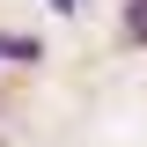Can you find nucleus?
Returning <instances> with one entry per match:
<instances>
[{
    "instance_id": "f257e3e1",
    "label": "nucleus",
    "mask_w": 147,
    "mask_h": 147,
    "mask_svg": "<svg viewBox=\"0 0 147 147\" xmlns=\"http://www.w3.org/2000/svg\"><path fill=\"white\" fill-rule=\"evenodd\" d=\"M0 59H7V66H37V59H44V44H37V37H22V30H0Z\"/></svg>"
},
{
    "instance_id": "f03ea898",
    "label": "nucleus",
    "mask_w": 147,
    "mask_h": 147,
    "mask_svg": "<svg viewBox=\"0 0 147 147\" xmlns=\"http://www.w3.org/2000/svg\"><path fill=\"white\" fill-rule=\"evenodd\" d=\"M125 37L147 44V0H125Z\"/></svg>"
},
{
    "instance_id": "7ed1b4c3",
    "label": "nucleus",
    "mask_w": 147,
    "mask_h": 147,
    "mask_svg": "<svg viewBox=\"0 0 147 147\" xmlns=\"http://www.w3.org/2000/svg\"><path fill=\"white\" fill-rule=\"evenodd\" d=\"M52 7H59V15H74V7H81V0H52Z\"/></svg>"
}]
</instances>
